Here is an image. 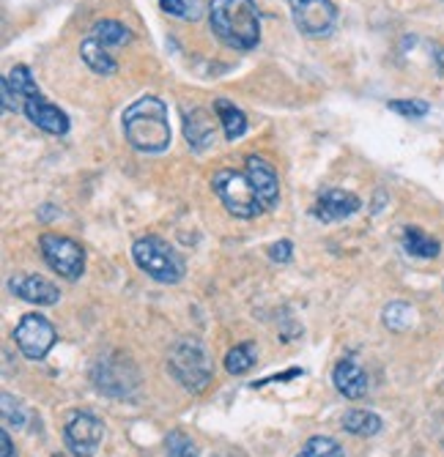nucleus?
Masks as SVG:
<instances>
[{"label":"nucleus","mask_w":444,"mask_h":457,"mask_svg":"<svg viewBox=\"0 0 444 457\" xmlns=\"http://www.w3.org/2000/svg\"><path fill=\"white\" fill-rule=\"evenodd\" d=\"M168 364L173 370V376L192 392L206 389V384L212 381V361L206 356V348L197 340H179L168 356Z\"/></svg>","instance_id":"20e7f679"},{"label":"nucleus","mask_w":444,"mask_h":457,"mask_svg":"<svg viewBox=\"0 0 444 457\" xmlns=\"http://www.w3.org/2000/svg\"><path fill=\"white\" fill-rule=\"evenodd\" d=\"M80 55H83V61L88 63L91 71H96V74H102V77L118 71V63L113 61V55L107 53V47L99 45L96 38H86L83 45H80Z\"/></svg>","instance_id":"a211bd4d"},{"label":"nucleus","mask_w":444,"mask_h":457,"mask_svg":"<svg viewBox=\"0 0 444 457\" xmlns=\"http://www.w3.org/2000/svg\"><path fill=\"white\" fill-rule=\"evenodd\" d=\"M359 197L351 195V192H343V189H324L315 200V220L321 222H340V220H348L351 214L359 212Z\"/></svg>","instance_id":"f8f14e48"},{"label":"nucleus","mask_w":444,"mask_h":457,"mask_svg":"<svg viewBox=\"0 0 444 457\" xmlns=\"http://www.w3.org/2000/svg\"><path fill=\"white\" fill-rule=\"evenodd\" d=\"M332 381H335L338 392L343 397H348V400H359L362 395L368 392V376H365V370H362L351 359L338 361V367L332 370Z\"/></svg>","instance_id":"dca6fc26"},{"label":"nucleus","mask_w":444,"mask_h":457,"mask_svg":"<svg viewBox=\"0 0 444 457\" xmlns=\"http://www.w3.org/2000/svg\"><path fill=\"white\" fill-rule=\"evenodd\" d=\"M403 249H406V253L415 255V258H436L441 246L423 228L409 225V228H403Z\"/></svg>","instance_id":"6ab92c4d"},{"label":"nucleus","mask_w":444,"mask_h":457,"mask_svg":"<svg viewBox=\"0 0 444 457\" xmlns=\"http://www.w3.org/2000/svg\"><path fill=\"white\" fill-rule=\"evenodd\" d=\"M168 457H197V449L184 433H171L168 436Z\"/></svg>","instance_id":"bb28decb"},{"label":"nucleus","mask_w":444,"mask_h":457,"mask_svg":"<svg viewBox=\"0 0 444 457\" xmlns=\"http://www.w3.org/2000/svg\"><path fill=\"white\" fill-rule=\"evenodd\" d=\"M214 120H220V118H212V112L204 107L184 110V135L195 151H204V148L214 145Z\"/></svg>","instance_id":"2eb2a0df"},{"label":"nucleus","mask_w":444,"mask_h":457,"mask_svg":"<svg viewBox=\"0 0 444 457\" xmlns=\"http://www.w3.org/2000/svg\"><path fill=\"white\" fill-rule=\"evenodd\" d=\"M291 17L294 25L310 38L330 36L338 25L332 0H291Z\"/></svg>","instance_id":"6e6552de"},{"label":"nucleus","mask_w":444,"mask_h":457,"mask_svg":"<svg viewBox=\"0 0 444 457\" xmlns=\"http://www.w3.org/2000/svg\"><path fill=\"white\" fill-rule=\"evenodd\" d=\"M212 189L217 192V197L222 200L225 209L239 220H250V217L264 212V205H261V200H258V195H256V189L245 173L220 170L212 179Z\"/></svg>","instance_id":"39448f33"},{"label":"nucleus","mask_w":444,"mask_h":457,"mask_svg":"<svg viewBox=\"0 0 444 457\" xmlns=\"http://www.w3.org/2000/svg\"><path fill=\"white\" fill-rule=\"evenodd\" d=\"M0 446H4V457H17V454H14V444H12V438H9L6 430L0 433Z\"/></svg>","instance_id":"c85d7f7f"},{"label":"nucleus","mask_w":444,"mask_h":457,"mask_svg":"<svg viewBox=\"0 0 444 457\" xmlns=\"http://www.w3.org/2000/svg\"><path fill=\"white\" fill-rule=\"evenodd\" d=\"M212 30L233 50H253L261 41V17L256 0H212Z\"/></svg>","instance_id":"f03ea898"},{"label":"nucleus","mask_w":444,"mask_h":457,"mask_svg":"<svg viewBox=\"0 0 444 457\" xmlns=\"http://www.w3.org/2000/svg\"><path fill=\"white\" fill-rule=\"evenodd\" d=\"M247 179L264 205V212L269 209H277V203H280V181H277V173L274 168L261 159V156H247Z\"/></svg>","instance_id":"9b49d317"},{"label":"nucleus","mask_w":444,"mask_h":457,"mask_svg":"<svg viewBox=\"0 0 444 457\" xmlns=\"http://www.w3.org/2000/svg\"><path fill=\"white\" fill-rule=\"evenodd\" d=\"M9 287L14 294L30 304H42V307H50V304H58L61 294L53 282H47L45 277H36V274H14Z\"/></svg>","instance_id":"ddd939ff"},{"label":"nucleus","mask_w":444,"mask_h":457,"mask_svg":"<svg viewBox=\"0 0 444 457\" xmlns=\"http://www.w3.org/2000/svg\"><path fill=\"white\" fill-rule=\"evenodd\" d=\"M91 38H96L105 47H121V45H130L132 33L115 20H102L91 28Z\"/></svg>","instance_id":"412c9836"},{"label":"nucleus","mask_w":444,"mask_h":457,"mask_svg":"<svg viewBox=\"0 0 444 457\" xmlns=\"http://www.w3.org/2000/svg\"><path fill=\"white\" fill-rule=\"evenodd\" d=\"M55 340H58L55 337V326L45 315H36V312L25 315L20 320V326L14 328V343H17V348L22 351L25 359H33V361L45 359L53 351Z\"/></svg>","instance_id":"0eeeda50"},{"label":"nucleus","mask_w":444,"mask_h":457,"mask_svg":"<svg viewBox=\"0 0 444 457\" xmlns=\"http://www.w3.org/2000/svg\"><path fill=\"white\" fill-rule=\"evenodd\" d=\"M253 364H256V348L247 345V343L245 345H236L225 356V370L230 372V376H241V372H247Z\"/></svg>","instance_id":"5701e85b"},{"label":"nucleus","mask_w":444,"mask_h":457,"mask_svg":"<svg viewBox=\"0 0 444 457\" xmlns=\"http://www.w3.org/2000/svg\"><path fill=\"white\" fill-rule=\"evenodd\" d=\"M214 112H217V118H220V123H222V132H225L228 140H239L241 135L247 132V115L241 112L233 102L217 99V102H214Z\"/></svg>","instance_id":"f3484780"},{"label":"nucleus","mask_w":444,"mask_h":457,"mask_svg":"<svg viewBox=\"0 0 444 457\" xmlns=\"http://www.w3.org/2000/svg\"><path fill=\"white\" fill-rule=\"evenodd\" d=\"M291 253H294V244L291 241H277L269 246V258L274 263H289L291 261Z\"/></svg>","instance_id":"cd10ccee"},{"label":"nucleus","mask_w":444,"mask_h":457,"mask_svg":"<svg viewBox=\"0 0 444 457\" xmlns=\"http://www.w3.org/2000/svg\"><path fill=\"white\" fill-rule=\"evenodd\" d=\"M121 123H124V135L132 143V148L143 154H163L171 145V120L163 99L156 96L138 99L124 110Z\"/></svg>","instance_id":"f257e3e1"},{"label":"nucleus","mask_w":444,"mask_h":457,"mask_svg":"<svg viewBox=\"0 0 444 457\" xmlns=\"http://www.w3.org/2000/svg\"><path fill=\"white\" fill-rule=\"evenodd\" d=\"M132 258H135L138 269H143L156 282L173 285L184 277V258L159 236L138 238L132 246Z\"/></svg>","instance_id":"7ed1b4c3"},{"label":"nucleus","mask_w":444,"mask_h":457,"mask_svg":"<svg viewBox=\"0 0 444 457\" xmlns=\"http://www.w3.org/2000/svg\"><path fill=\"white\" fill-rule=\"evenodd\" d=\"M415 323V310L403 302H392L387 310H384V326L392 328V331H406L409 326Z\"/></svg>","instance_id":"b1692460"},{"label":"nucleus","mask_w":444,"mask_h":457,"mask_svg":"<svg viewBox=\"0 0 444 457\" xmlns=\"http://www.w3.org/2000/svg\"><path fill=\"white\" fill-rule=\"evenodd\" d=\"M0 91H4V110L6 112H20L22 104H25V99L30 94H36L38 88H36V82H33L28 66H14L4 77V82H0Z\"/></svg>","instance_id":"4468645a"},{"label":"nucleus","mask_w":444,"mask_h":457,"mask_svg":"<svg viewBox=\"0 0 444 457\" xmlns=\"http://www.w3.org/2000/svg\"><path fill=\"white\" fill-rule=\"evenodd\" d=\"M390 110L398 115H406V118H423V115H428L431 107L423 99H395V102H390Z\"/></svg>","instance_id":"a878e982"},{"label":"nucleus","mask_w":444,"mask_h":457,"mask_svg":"<svg viewBox=\"0 0 444 457\" xmlns=\"http://www.w3.org/2000/svg\"><path fill=\"white\" fill-rule=\"evenodd\" d=\"M297 457H343V449L335 438L330 436H313Z\"/></svg>","instance_id":"4be33fe9"},{"label":"nucleus","mask_w":444,"mask_h":457,"mask_svg":"<svg viewBox=\"0 0 444 457\" xmlns=\"http://www.w3.org/2000/svg\"><path fill=\"white\" fill-rule=\"evenodd\" d=\"M22 112L28 115V120L33 127H38L47 135H66L69 132V115L63 110H58L53 102H47L42 96V91H36L25 99Z\"/></svg>","instance_id":"9d476101"},{"label":"nucleus","mask_w":444,"mask_h":457,"mask_svg":"<svg viewBox=\"0 0 444 457\" xmlns=\"http://www.w3.org/2000/svg\"><path fill=\"white\" fill-rule=\"evenodd\" d=\"M38 246H42V255L45 261L50 263L53 271H58L61 277L66 279H77L86 269V253L83 246L77 241L66 238V236H58V233H45L38 238Z\"/></svg>","instance_id":"423d86ee"},{"label":"nucleus","mask_w":444,"mask_h":457,"mask_svg":"<svg viewBox=\"0 0 444 457\" xmlns=\"http://www.w3.org/2000/svg\"><path fill=\"white\" fill-rule=\"evenodd\" d=\"M165 14L179 17V20H197L200 12H204V4L200 0H159Z\"/></svg>","instance_id":"393cba45"},{"label":"nucleus","mask_w":444,"mask_h":457,"mask_svg":"<svg viewBox=\"0 0 444 457\" xmlns=\"http://www.w3.org/2000/svg\"><path fill=\"white\" fill-rule=\"evenodd\" d=\"M66 444L77 457H94L102 444V422L91 413H74L66 425Z\"/></svg>","instance_id":"1a4fd4ad"},{"label":"nucleus","mask_w":444,"mask_h":457,"mask_svg":"<svg viewBox=\"0 0 444 457\" xmlns=\"http://www.w3.org/2000/svg\"><path fill=\"white\" fill-rule=\"evenodd\" d=\"M381 428H384L381 417H376V413H371V411H348L343 417V430L351 436H359V438H371Z\"/></svg>","instance_id":"aec40b11"}]
</instances>
